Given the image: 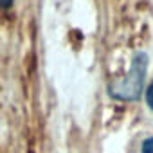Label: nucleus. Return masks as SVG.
Masks as SVG:
<instances>
[{"label":"nucleus","instance_id":"20e7f679","mask_svg":"<svg viewBox=\"0 0 153 153\" xmlns=\"http://www.w3.org/2000/svg\"><path fill=\"white\" fill-rule=\"evenodd\" d=\"M13 0H0V9H9Z\"/></svg>","mask_w":153,"mask_h":153},{"label":"nucleus","instance_id":"f257e3e1","mask_svg":"<svg viewBox=\"0 0 153 153\" xmlns=\"http://www.w3.org/2000/svg\"><path fill=\"white\" fill-rule=\"evenodd\" d=\"M148 63L149 56L144 51H137L131 56L130 68L123 78L115 79L108 87V94L112 99L123 101V103H135L140 99L144 92V81L148 74Z\"/></svg>","mask_w":153,"mask_h":153},{"label":"nucleus","instance_id":"f03ea898","mask_svg":"<svg viewBox=\"0 0 153 153\" xmlns=\"http://www.w3.org/2000/svg\"><path fill=\"white\" fill-rule=\"evenodd\" d=\"M144 99H146V105H148V108H149V110H153V81H149V85L146 87Z\"/></svg>","mask_w":153,"mask_h":153},{"label":"nucleus","instance_id":"7ed1b4c3","mask_svg":"<svg viewBox=\"0 0 153 153\" xmlns=\"http://www.w3.org/2000/svg\"><path fill=\"white\" fill-rule=\"evenodd\" d=\"M140 153H153V137H148L140 144Z\"/></svg>","mask_w":153,"mask_h":153}]
</instances>
